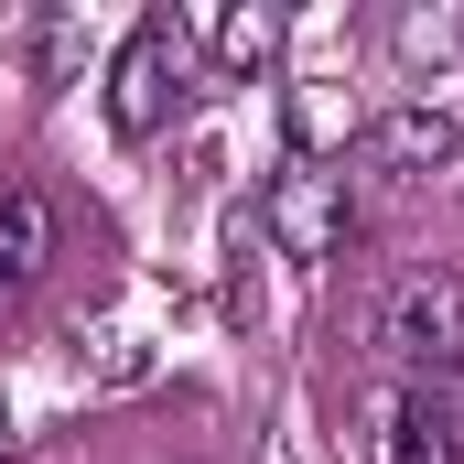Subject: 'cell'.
Masks as SVG:
<instances>
[{
    "label": "cell",
    "mask_w": 464,
    "mask_h": 464,
    "mask_svg": "<svg viewBox=\"0 0 464 464\" xmlns=\"http://www.w3.org/2000/svg\"><path fill=\"white\" fill-rule=\"evenodd\" d=\"M54 259V206L33 184H0V281H33Z\"/></svg>",
    "instance_id": "obj_7"
},
{
    "label": "cell",
    "mask_w": 464,
    "mask_h": 464,
    "mask_svg": "<svg viewBox=\"0 0 464 464\" xmlns=\"http://www.w3.org/2000/svg\"><path fill=\"white\" fill-rule=\"evenodd\" d=\"M454 151H464V130H454V109H432V98L367 119V162H378V173H411V184H421V173H443Z\"/></svg>",
    "instance_id": "obj_5"
},
{
    "label": "cell",
    "mask_w": 464,
    "mask_h": 464,
    "mask_svg": "<svg viewBox=\"0 0 464 464\" xmlns=\"http://www.w3.org/2000/svg\"><path fill=\"white\" fill-rule=\"evenodd\" d=\"M173 98H184V54H173L162 22H140V33L109 54V119H119V140H151V130L173 119Z\"/></svg>",
    "instance_id": "obj_3"
},
{
    "label": "cell",
    "mask_w": 464,
    "mask_h": 464,
    "mask_svg": "<svg viewBox=\"0 0 464 464\" xmlns=\"http://www.w3.org/2000/svg\"><path fill=\"white\" fill-rule=\"evenodd\" d=\"M11 443H22V432H11V411H0V464H11Z\"/></svg>",
    "instance_id": "obj_10"
},
{
    "label": "cell",
    "mask_w": 464,
    "mask_h": 464,
    "mask_svg": "<svg viewBox=\"0 0 464 464\" xmlns=\"http://www.w3.org/2000/svg\"><path fill=\"white\" fill-rule=\"evenodd\" d=\"M0 292H11V281H0Z\"/></svg>",
    "instance_id": "obj_11"
},
{
    "label": "cell",
    "mask_w": 464,
    "mask_h": 464,
    "mask_svg": "<svg viewBox=\"0 0 464 464\" xmlns=\"http://www.w3.org/2000/svg\"><path fill=\"white\" fill-rule=\"evenodd\" d=\"M400 54H411V65H454L464 54V11H411V22H400Z\"/></svg>",
    "instance_id": "obj_9"
},
{
    "label": "cell",
    "mask_w": 464,
    "mask_h": 464,
    "mask_svg": "<svg viewBox=\"0 0 464 464\" xmlns=\"http://www.w3.org/2000/svg\"><path fill=\"white\" fill-rule=\"evenodd\" d=\"M378 346H389V367H411V378H432V367L464 356V281L443 259H411L378 292Z\"/></svg>",
    "instance_id": "obj_1"
},
{
    "label": "cell",
    "mask_w": 464,
    "mask_h": 464,
    "mask_svg": "<svg viewBox=\"0 0 464 464\" xmlns=\"http://www.w3.org/2000/svg\"><path fill=\"white\" fill-rule=\"evenodd\" d=\"M195 33L217 44V65H227V76H270V65H281V44H292V22H281L270 0H227V11H195Z\"/></svg>",
    "instance_id": "obj_6"
},
{
    "label": "cell",
    "mask_w": 464,
    "mask_h": 464,
    "mask_svg": "<svg viewBox=\"0 0 464 464\" xmlns=\"http://www.w3.org/2000/svg\"><path fill=\"white\" fill-rule=\"evenodd\" d=\"M367 454L378 464H464V443H454V421H443V400L378 389V400H367Z\"/></svg>",
    "instance_id": "obj_4"
},
{
    "label": "cell",
    "mask_w": 464,
    "mask_h": 464,
    "mask_svg": "<svg viewBox=\"0 0 464 464\" xmlns=\"http://www.w3.org/2000/svg\"><path fill=\"white\" fill-rule=\"evenodd\" d=\"M259 227H270V248L281 259H335L346 248V227H356V206H346V173H324V162H292L270 195H259Z\"/></svg>",
    "instance_id": "obj_2"
},
{
    "label": "cell",
    "mask_w": 464,
    "mask_h": 464,
    "mask_svg": "<svg viewBox=\"0 0 464 464\" xmlns=\"http://www.w3.org/2000/svg\"><path fill=\"white\" fill-rule=\"evenodd\" d=\"M292 130H303V162H314L324 140L356 130V98H335V87H292Z\"/></svg>",
    "instance_id": "obj_8"
}]
</instances>
